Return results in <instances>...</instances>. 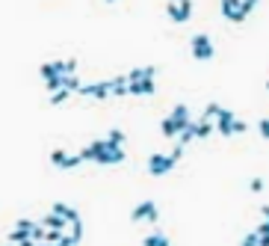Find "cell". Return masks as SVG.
<instances>
[{"instance_id":"1","label":"cell","mask_w":269,"mask_h":246,"mask_svg":"<svg viewBox=\"0 0 269 246\" xmlns=\"http://www.w3.org/2000/svg\"><path fill=\"white\" fill-rule=\"evenodd\" d=\"M80 158L95 160V163H101V166H116V163H124V148H110V145H107V137H104V140L89 142L83 151H80Z\"/></svg>"},{"instance_id":"2","label":"cell","mask_w":269,"mask_h":246,"mask_svg":"<svg viewBox=\"0 0 269 246\" xmlns=\"http://www.w3.org/2000/svg\"><path fill=\"white\" fill-rule=\"evenodd\" d=\"M62 74H77V59H53V63H45V66L39 69V77H42V80L62 77Z\"/></svg>"},{"instance_id":"3","label":"cell","mask_w":269,"mask_h":246,"mask_svg":"<svg viewBox=\"0 0 269 246\" xmlns=\"http://www.w3.org/2000/svg\"><path fill=\"white\" fill-rule=\"evenodd\" d=\"M189 48H192V56H195L198 63L213 59V53H216V48H213V42H210V36L207 33H195L192 36V42H189Z\"/></svg>"},{"instance_id":"4","label":"cell","mask_w":269,"mask_h":246,"mask_svg":"<svg viewBox=\"0 0 269 246\" xmlns=\"http://www.w3.org/2000/svg\"><path fill=\"white\" fill-rule=\"evenodd\" d=\"M116 77L113 80H101V83H89V86H80L77 95H86V98H116Z\"/></svg>"},{"instance_id":"5","label":"cell","mask_w":269,"mask_h":246,"mask_svg":"<svg viewBox=\"0 0 269 246\" xmlns=\"http://www.w3.org/2000/svg\"><path fill=\"white\" fill-rule=\"evenodd\" d=\"M178 160L175 155H160V151H154L151 158H148V172L151 175H166V172H172L175 166H178Z\"/></svg>"},{"instance_id":"6","label":"cell","mask_w":269,"mask_h":246,"mask_svg":"<svg viewBox=\"0 0 269 246\" xmlns=\"http://www.w3.org/2000/svg\"><path fill=\"white\" fill-rule=\"evenodd\" d=\"M51 163L56 166V169H74V166L83 163V158H80V155H68L65 148H53L51 151Z\"/></svg>"},{"instance_id":"7","label":"cell","mask_w":269,"mask_h":246,"mask_svg":"<svg viewBox=\"0 0 269 246\" xmlns=\"http://www.w3.org/2000/svg\"><path fill=\"white\" fill-rule=\"evenodd\" d=\"M130 220H148V223H157L160 220V213H157V202L154 199H145V202H139L133 208V213H130Z\"/></svg>"},{"instance_id":"8","label":"cell","mask_w":269,"mask_h":246,"mask_svg":"<svg viewBox=\"0 0 269 246\" xmlns=\"http://www.w3.org/2000/svg\"><path fill=\"white\" fill-rule=\"evenodd\" d=\"M213 122H216V131H219V134H222V137H234V125H237V116H234V113H231V110H225V107H222V110H219V113H216V119H213Z\"/></svg>"},{"instance_id":"9","label":"cell","mask_w":269,"mask_h":246,"mask_svg":"<svg viewBox=\"0 0 269 246\" xmlns=\"http://www.w3.org/2000/svg\"><path fill=\"white\" fill-rule=\"evenodd\" d=\"M222 15L234 24H243L246 21V12H243V0H222Z\"/></svg>"},{"instance_id":"10","label":"cell","mask_w":269,"mask_h":246,"mask_svg":"<svg viewBox=\"0 0 269 246\" xmlns=\"http://www.w3.org/2000/svg\"><path fill=\"white\" fill-rule=\"evenodd\" d=\"M169 119L175 122L178 134H181V131H186V128L192 125V116H189V107H186V104H175V110L169 113Z\"/></svg>"},{"instance_id":"11","label":"cell","mask_w":269,"mask_h":246,"mask_svg":"<svg viewBox=\"0 0 269 246\" xmlns=\"http://www.w3.org/2000/svg\"><path fill=\"white\" fill-rule=\"evenodd\" d=\"M42 226H45V229H59V231H65L68 226H71V223H68L65 217H59V213H48V217H42Z\"/></svg>"},{"instance_id":"12","label":"cell","mask_w":269,"mask_h":246,"mask_svg":"<svg viewBox=\"0 0 269 246\" xmlns=\"http://www.w3.org/2000/svg\"><path fill=\"white\" fill-rule=\"evenodd\" d=\"M127 92H130V95H154L157 86H154V80H133V83L127 86Z\"/></svg>"},{"instance_id":"13","label":"cell","mask_w":269,"mask_h":246,"mask_svg":"<svg viewBox=\"0 0 269 246\" xmlns=\"http://www.w3.org/2000/svg\"><path fill=\"white\" fill-rule=\"evenodd\" d=\"M51 211H53V213H59V217H65L68 223H77V220H80V213L74 211L71 205H65V202H53Z\"/></svg>"},{"instance_id":"14","label":"cell","mask_w":269,"mask_h":246,"mask_svg":"<svg viewBox=\"0 0 269 246\" xmlns=\"http://www.w3.org/2000/svg\"><path fill=\"white\" fill-rule=\"evenodd\" d=\"M166 15L172 18L175 24H184V21H186L184 9H181V3H178V0H169V3H166Z\"/></svg>"},{"instance_id":"15","label":"cell","mask_w":269,"mask_h":246,"mask_svg":"<svg viewBox=\"0 0 269 246\" xmlns=\"http://www.w3.org/2000/svg\"><path fill=\"white\" fill-rule=\"evenodd\" d=\"M9 243H24V240H33V231H24V229H12L6 234Z\"/></svg>"},{"instance_id":"16","label":"cell","mask_w":269,"mask_h":246,"mask_svg":"<svg viewBox=\"0 0 269 246\" xmlns=\"http://www.w3.org/2000/svg\"><path fill=\"white\" fill-rule=\"evenodd\" d=\"M142 246H169V237L163 231H154V234H148V237L142 240Z\"/></svg>"},{"instance_id":"17","label":"cell","mask_w":269,"mask_h":246,"mask_svg":"<svg viewBox=\"0 0 269 246\" xmlns=\"http://www.w3.org/2000/svg\"><path fill=\"white\" fill-rule=\"evenodd\" d=\"M68 237L74 240V246L83 240V220H77V223H71V226H68Z\"/></svg>"},{"instance_id":"18","label":"cell","mask_w":269,"mask_h":246,"mask_svg":"<svg viewBox=\"0 0 269 246\" xmlns=\"http://www.w3.org/2000/svg\"><path fill=\"white\" fill-rule=\"evenodd\" d=\"M107 145H110V148H121V145H124V134H121L118 128H113V131L107 134Z\"/></svg>"},{"instance_id":"19","label":"cell","mask_w":269,"mask_h":246,"mask_svg":"<svg viewBox=\"0 0 269 246\" xmlns=\"http://www.w3.org/2000/svg\"><path fill=\"white\" fill-rule=\"evenodd\" d=\"M160 131H163V137H166V140H175V137H178V128H175V122H172V119H163V125H160Z\"/></svg>"},{"instance_id":"20","label":"cell","mask_w":269,"mask_h":246,"mask_svg":"<svg viewBox=\"0 0 269 246\" xmlns=\"http://www.w3.org/2000/svg\"><path fill=\"white\" fill-rule=\"evenodd\" d=\"M240 246H260V234H257V229L254 231H249L243 240H240Z\"/></svg>"},{"instance_id":"21","label":"cell","mask_w":269,"mask_h":246,"mask_svg":"<svg viewBox=\"0 0 269 246\" xmlns=\"http://www.w3.org/2000/svg\"><path fill=\"white\" fill-rule=\"evenodd\" d=\"M71 95H74L71 89H59V92H53V95H51V104H62V101L71 98Z\"/></svg>"},{"instance_id":"22","label":"cell","mask_w":269,"mask_h":246,"mask_svg":"<svg viewBox=\"0 0 269 246\" xmlns=\"http://www.w3.org/2000/svg\"><path fill=\"white\" fill-rule=\"evenodd\" d=\"M222 110V104H216V101H210V104L204 107V113H201V119H216V113Z\"/></svg>"},{"instance_id":"23","label":"cell","mask_w":269,"mask_h":246,"mask_svg":"<svg viewBox=\"0 0 269 246\" xmlns=\"http://www.w3.org/2000/svg\"><path fill=\"white\" fill-rule=\"evenodd\" d=\"M36 226H39V223H36V220H27V217H21L15 223V229H24V231H33Z\"/></svg>"},{"instance_id":"24","label":"cell","mask_w":269,"mask_h":246,"mask_svg":"<svg viewBox=\"0 0 269 246\" xmlns=\"http://www.w3.org/2000/svg\"><path fill=\"white\" fill-rule=\"evenodd\" d=\"M249 190L252 193H263V178H252L249 181Z\"/></svg>"},{"instance_id":"25","label":"cell","mask_w":269,"mask_h":246,"mask_svg":"<svg viewBox=\"0 0 269 246\" xmlns=\"http://www.w3.org/2000/svg\"><path fill=\"white\" fill-rule=\"evenodd\" d=\"M178 3H181V9H184V18L189 21V18H192V0H178Z\"/></svg>"},{"instance_id":"26","label":"cell","mask_w":269,"mask_h":246,"mask_svg":"<svg viewBox=\"0 0 269 246\" xmlns=\"http://www.w3.org/2000/svg\"><path fill=\"white\" fill-rule=\"evenodd\" d=\"M257 131H260V137H263V140H269V119H260Z\"/></svg>"},{"instance_id":"27","label":"cell","mask_w":269,"mask_h":246,"mask_svg":"<svg viewBox=\"0 0 269 246\" xmlns=\"http://www.w3.org/2000/svg\"><path fill=\"white\" fill-rule=\"evenodd\" d=\"M257 3H260V0H243V12H246V18H249V12H252Z\"/></svg>"},{"instance_id":"28","label":"cell","mask_w":269,"mask_h":246,"mask_svg":"<svg viewBox=\"0 0 269 246\" xmlns=\"http://www.w3.org/2000/svg\"><path fill=\"white\" fill-rule=\"evenodd\" d=\"M257 234H260V237H266V234H269V223H266V220L257 226Z\"/></svg>"},{"instance_id":"29","label":"cell","mask_w":269,"mask_h":246,"mask_svg":"<svg viewBox=\"0 0 269 246\" xmlns=\"http://www.w3.org/2000/svg\"><path fill=\"white\" fill-rule=\"evenodd\" d=\"M246 128H249V125L243 122V119H237V125H234V134H243V131H246Z\"/></svg>"},{"instance_id":"30","label":"cell","mask_w":269,"mask_h":246,"mask_svg":"<svg viewBox=\"0 0 269 246\" xmlns=\"http://www.w3.org/2000/svg\"><path fill=\"white\" fill-rule=\"evenodd\" d=\"M260 213H263V220L269 223V205H263V208H260Z\"/></svg>"},{"instance_id":"31","label":"cell","mask_w":269,"mask_h":246,"mask_svg":"<svg viewBox=\"0 0 269 246\" xmlns=\"http://www.w3.org/2000/svg\"><path fill=\"white\" fill-rule=\"evenodd\" d=\"M18 246H39V240H24V243H18Z\"/></svg>"},{"instance_id":"32","label":"cell","mask_w":269,"mask_h":246,"mask_svg":"<svg viewBox=\"0 0 269 246\" xmlns=\"http://www.w3.org/2000/svg\"><path fill=\"white\" fill-rule=\"evenodd\" d=\"M260 246H269V234L266 237H260Z\"/></svg>"},{"instance_id":"33","label":"cell","mask_w":269,"mask_h":246,"mask_svg":"<svg viewBox=\"0 0 269 246\" xmlns=\"http://www.w3.org/2000/svg\"><path fill=\"white\" fill-rule=\"evenodd\" d=\"M107 3H118V0H107Z\"/></svg>"},{"instance_id":"34","label":"cell","mask_w":269,"mask_h":246,"mask_svg":"<svg viewBox=\"0 0 269 246\" xmlns=\"http://www.w3.org/2000/svg\"><path fill=\"white\" fill-rule=\"evenodd\" d=\"M266 92H269V80H266Z\"/></svg>"}]
</instances>
